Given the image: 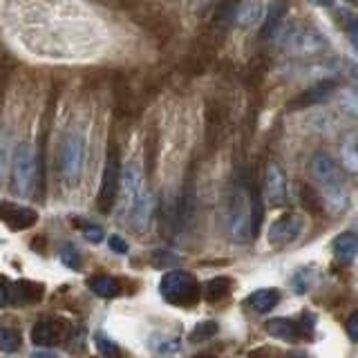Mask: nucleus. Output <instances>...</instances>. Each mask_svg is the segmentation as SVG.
<instances>
[{
	"mask_svg": "<svg viewBox=\"0 0 358 358\" xmlns=\"http://www.w3.org/2000/svg\"><path fill=\"white\" fill-rule=\"evenodd\" d=\"M262 197L257 193L253 182L235 184L227 195V208H224V224L233 242L246 244L255 240L262 227Z\"/></svg>",
	"mask_w": 358,
	"mask_h": 358,
	"instance_id": "nucleus-1",
	"label": "nucleus"
},
{
	"mask_svg": "<svg viewBox=\"0 0 358 358\" xmlns=\"http://www.w3.org/2000/svg\"><path fill=\"white\" fill-rule=\"evenodd\" d=\"M271 38L275 41L278 48H282L285 52L294 54V56H318L327 50V38L322 34L305 25L300 20H291V22H282L273 34Z\"/></svg>",
	"mask_w": 358,
	"mask_h": 358,
	"instance_id": "nucleus-2",
	"label": "nucleus"
},
{
	"mask_svg": "<svg viewBox=\"0 0 358 358\" xmlns=\"http://www.w3.org/2000/svg\"><path fill=\"white\" fill-rule=\"evenodd\" d=\"M159 294L175 307H193L199 300V282L188 271H168L159 282Z\"/></svg>",
	"mask_w": 358,
	"mask_h": 358,
	"instance_id": "nucleus-3",
	"label": "nucleus"
},
{
	"mask_svg": "<svg viewBox=\"0 0 358 358\" xmlns=\"http://www.w3.org/2000/svg\"><path fill=\"white\" fill-rule=\"evenodd\" d=\"M83 159H85V139L81 132H70L61 143L59 150V173L65 184H78L83 173Z\"/></svg>",
	"mask_w": 358,
	"mask_h": 358,
	"instance_id": "nucleus-4",
	"label": "nucleus"
},
{
	"mask_svg": "<svg viewBox=\"0 0 358 358\" xmlns=\"http://www.w3.org/2000/svg\"><path fill=\"white\" fill-rule=\"evenodd\" d=\"M14 188L20 197H29L36 190L38 157L29 143H18L14 150Z\"/></svg>",
	"mask_w": 358,
	"mask_h": 358,
	"instance_id": "nucleus-5",
	"label": "nucleus"
},
{
	"mask_svg": "<svg viewBox=\"0 0 358 358\" xmlns=\"http://www.w3.org/2000/svg\"><path fill=\"white\" fill-rule=\"evenodd\" d=\"M119 179H121V164H119L115 143H112L108 150V162L103 168V179H101L99 199H96L101 213H110L112 206H115V201L119 197Z\"/></svg>",
	"mask_w": 358,
	"mask_h": 358,
	"instance_id": "nucleus-6",
	"label": "nucleus"
},
{
	"mask_svg": "<svg viewBox=\"0 0 358 358\" xmlns=\"http://www.w3.org/2000/svg\"><path fill=\"white\" fill-rule=\"evenodd\" d=\"M309 173L316 179L318 186L322 188V193H329V190H338L345 188V177H343V168L341 164L334 159L327 152H316L309 162Z\"/></svg>",
	"mask_w": 358,
	"mask_h": 358,
	"instance_id": "nucleus-7",
	"label": "nucleus"
},
{
	"mask_svg": "<svg viewBox=\"0 0 358 358\" xmlns=\"http://www.w3.org/2000/svg\"><path fill=\"white\" fill-rule=\"evenodd\" d=\"M302 229H305V217L300 213H285L280 215L271 227H268L266 240L271 246H285L300 238Z\"/></svg>",
	"mask_w": 358,
	"mask_h": 358,
	"instance_id": "nucleus-8",
	"label": "nucleus"
},
{
	"mask_svg": "<svg viewBox=\"0 0 358 358\" xmlns=\"http://www.w3.org/2000/svg\"><path fill=\"white\" fill-rule=\"evenodd\" d=\"M264 197L268 206H285L289 199V186H287V175L280 168V164L268 162L264 171Z\"/></svg>",
	"mask_w": 358,
	"mask_h": 358,
	"instance_id": "nucleus-9",
	"label": "nucleus"
},
{
	"mask_svg": "<svg viewBox=\"0 0 358 358\" xmlns=\"http://www.w3.org/2000/svg\"><path fill=\"white\" fill-rule=\"evenodd\" d=\"M67 336H70V322L63 318H43L31 329V341L41 347L59 345Z\"/></svg>",
	"mask_w": 358,
	"mask_h": 358,
	"instance_id": "nucleus-10",
	"label": "nucleus"
},
{
	"mask_svg": "<svg viewBox=\"0 0 358 358\" xmlns=\"http://www.w3.org/2000/svg\"><path fill=\"white\" fill-rule=\"evenodd\" d=\"M0 222L9 231H25L38 222V213L29 206L14 204V201H0Z\"/></svg>",
	"mask_w": 358,
	"mask_h": 358,
	"instance_id": "nucleus-11",
	"label": "nucleus"
},
{
	"mask_svg": "<svg viewBox=\"0 0 358 358\" xmlns=\"http://www.w3.org/2000/svg\"><path fill=\"white\" fill-rule=\"evenodd\" d=\"M45 294V289L41 282H31V280H16L7 287V296H9V305L14 307H27V305H36L41 302Z\"/></svg>",
	"mask_w": 358,
	"mask_h": 358,
	"instance_id": "nucleus-12",
	"label": "nucleus"
},
{
	"mask_svg": "<svg viewBox=\"0 0 358 358\" xmlns=\"http://www.w3.org/2000/svg\"><path fill=\"white\" fill-rule=\"evenodd\" d=\"M336 94V83L334 81H320L316 85H311L309 90H305L302 94H298L294 101H291V110H298V108H309V106H316V103H324Z\"/></svg>",
	"mask_w": 358,
	"mask_h": 358,
	"instance_id": "nucleus-13",
	"label": "nucleus"
},
{
	"mask_svg": "<svg viewBox=\"0 0 358 358\" xmlns=\"http://www.w3.org/2000/svg\"><path fill=\"white\" fill-rule=\"evenodd\" d=\"M130 213H132V227L137 231L143 233L150 227V220H152V213H155V201H152V195L145 188L137 195V199L132 201Z\"/></svg>",
	"mask_w": 358,
	"mask_h": 358,
	"instance_id": "nucleus-14",
	"label": "nucleus"
},
{
	"mask_svg": "<svg viewBox=\"0 0 358 358\" xmlns=\"http://www.w3.org/2000/svg\"><path fill=\"white\" fill-rule=\"evenodd\" d=\"M264 329L268 336H273L278 341H287V343H296L300 338H305L300 329V322L291 318H271L264 324Z\"/></svg>",
	"mask_w": 358,
	"mask_h": 358,
	"instance_id": "nucleus-15",
	"label": "nucleus"
},
{
	"mask_svg": "<svg viewBox=\"0 0 358 358\" xmlns=\"http://www.w3.org/2000/svg\"><path fill=\"white\" fill-rule=\"evenodd\" d=\"M264 16V5L260 0H244L233 9V22L240 27H255Z\"/></svg>",
	"mask_w": 358,
	"mask_h": 358,
	"instance_id": "nucleus-16",
	"label": "nucleus"
},
{
	"mask_svg": "<svg viewBox=\"0 0 358 358\" xmlns=\"http://www.w3.org/2000/svg\"><path fill=\"white\" fill-rule=\"evenodd\" d=\"M121 186H123V193H126V201H128V208L132 206V201L137 199V195L145 188L143 186V175H141V168L137 162H130L126 164L121 173Z\"/></svg>",
	"mask_w": 358,
	"mask_h": 358,
	"instance_id": "nucleus-17",
	"label": "nucleus"
},
{
	"mask_svg": "<svg viewBox=\"0 0 358 358\" xmlns=\"http://www.w3.org/2000/svg\"><path fill=\"white\" fill-rule=\"evenodd\" d=\"M334 257L341 264H352L358 255V233L356 231H345L334 240Z\"/></svg>",
	"mask_w": 358,
	"mask_h": 358,
	"instance_id": "nucleus-18",
	"label": "nucleus"
},
{
	"mask_svg": "<svg viewBox=\"0 0 358 358\" xmlns=\"http://www.w3.org/2000/svg\"><path fill=\"white\" fill-rule=\"evenodd\" d=\"M341 168L352 175H358V130L350 132L341 141Z\"/></svg>",
	"mask_w": 358,
	"mask_h": 358,
	"instance_id": "nucleus-19",
	"label": "nucleus"
},
{
	"mask_svg": "<svg viewBox=\"0 0 358 358\" xmlns=\"http://www.w3.org/2000/svg\"><path fill=\"white\" fill-rule=\"evenodd\" d=\"M280 302V294L275 289H260L253 291V294L246 298V305H249L255 313H268L271 309L278 307Z\"/></svg>",
	"mask_w": 358,
	"mask_h": 358,
	"instance_id": "nucleus-20",
	"label": "nucleus"
},
{
	"mask_svg": "<svg viewBox=\"0 0 358 358\" xmlns=\"http://www.w3.org/2000/svg\"><path fill=\"white\" fill-rule=\"evenodd\" d=\"M87 287L92 289V294L101 296V298H115L119 296V280L112 275H94L90 278Z\"/></svg>",
	"mask_w": 358,
	"mask_h": 358,
	"instance_id": "nucleus-21",
	"label": "nucleus"
},
{
	"mask_svg": "<svg viewBox=\"0 0 358 358\" xmlns=\"http://www.w3.org/2000/svg\"><path fill=\"white\" fill-rule=\"evenodd\" d=\"M231 287H233L231 278H224V275L213 278L204 285V298L208 302H220V300H224L231 294Z\"/></svg>",
	"mask_w": 358,
	"mask_h": 358,
	"instance_id": "nucleus-22",
	"label": "nucleus"
},
{
	"mask_svg": "<svg viewBox=\"0 0 358 358\" xmlns=\"http://www.w3.org/2000/svg\"><path fill=\"white\" fill-rule=\"evenodd\" d=\"M285 11H287V3L285 0H275V3L268 7L266 11V18H264V29H262V36L264 38H271V34L282 25V18H285Z\"/></svg>",
	"mask_w": 358,
	"mask_h": 358,
	"instance_id": "nucleus-23",
	"label": "nucleus"
},
{
	"mask_svg": "<svg viewBox=\"0 0 358 358\" xmlns=\"http://www.w3.org/2000/svg\"><path fill=\"white\" fill-rule=\"evenodd\" d=\"M217 331H220V324L215 320H201L197 322V327L190 331V343H204L213 338Z\"/></svg>",
	"mask_w": 358,
	"mask_h": 358,
	"instance_id": "nucleus-24",
	"label": "nucleus"
},
{
	"mask_svg": "<svg viewBox=\"0 0 358 358\" xmlns=\"http://www.w3.org/2000/svg\"><path fill=\"white\" fill-rule=\"evenodd\" d=\"M300 201H302V206H305L307 210H311V213H320L322 210V197L307 184L305 186L300 184Z\"/></svg>",
	"mask_w": 358,
	"mask_h": 358,
	"instance_id": "nucleus-25",
	"label": "nucleus"
},
{
	"mask_svg": "<svg viewBox=\"0 0 358 358\" xmlns=\"http://www.w3.org/2000/svg\"><path fill=\"white\" fill-rule=\"evenodd\" d=\"M20 343H22V338H20L18 329L0 327V352H16Z\"/></svg>",
	"mask_w": 358,
	"mask_h": 358,
	"instance_id": "nucleus-26",
	"label": "nucleus"
},
{
	"mask_svg": "<svg viewBox=\"0 0 358 358\" xmlns=\"http://www.w3.org/2000/svg\"><path fill=\"white\" fill-rule=\"evenodd\" d=\"M311 280H313L311 268H300V271L294 275V280H291V287H294L296 294H305V291H309V287H311Z\"/></svg>",
	"mask_w": 358,
	"mask_h": 358,
	"instance_id": "nucleus-27",
	"label": "nucleus"
},
{
	"mask_svg": "<svg viewBox=\"0 0 358 358\" xmlns=\"http://www.w3.org/2000/svg\"><path fill=\"white\" fill-rule=\"evenodd\" d=\"M61 262L65 266L74 268V271H78V266H81V253L76 251V246H72V244L63 246V249H61Z\"/></svg>",
	"mask_w": 358,
	"mask_h": 358,
	"instance_id": "nucleus-28",
	"label": "nucleus"
},
{
	"mask_svg": "<svg viewBox=\"0 0 358 358\" xmlns=\"http://www.w3.org/2000/svg\"><path fill=\"white\" fill-rule=\"evenodd\" d=\"M179 262H182V257L175 255V253H171V251H155V253H152V264H155V266H159V268H164V266H173V264H179Z\"/></svg>",
	"mask_w": 358,
	"mask_h": 358,
	"instance_id": "nucleus-29",
	"label": "nucleus"
},
{
	"mask_svg": "<svg viewBox=\"0 0 358 358\" xmlns=\"http://www.w3.org/2000/svg\"><path fill=\"white\" fill-rule=\"evenodd\" d=\"M96 350L106 358H119V347L110 338H106V336H96Z\"/></svg>",
	"mask_w": 358,
	"mask_h": 358,
	"instance_id": "nucleus-30",
	"label": "nucleus"
},
{
	"mask_svg": "<svg viewBox=\"0 0 358 358\" xmlns=\"http://www.w3.org/2000/svg\"><path fill=\"white\" fill-rule=\"evenodd\" d=\"M83 235H85L90 242H101V240H103V229L94 227V224H85V227H83Z\"/></svg>",
	"mask_w": 358,
	"mask_h": 358,
	"instance_id": "nucleus-31",
	"label": "nucleus"
},
{
	"mask_svg": "<svg viewBox=\"0 0 358 358\" xmlns=\"http://www.w3.org/2000/svg\"><path fill=\"white\" fill-rule=\"evenodd\" d=\"M249 358H282V356H280L275 347H257V350L249 354Z\"/></svg>",
	"mask_w": 358,
	"mask_h": 358,
	"instance_id": "nucleus-32",
	"label": "nucleus"
},
{
	"mask_svg": "<svg viewBox=\"0 0 358 358\" xmlns=\"http://www.w3.org/2000/svg\"><path fill=\"white\" fill-rule=\"evenodd\" d=\"M110 242V249L115 251V253H128V242L123 240V238H119V235H112V238L108 240Z\"/></svg>",
	"mask_w": 358,
	"mask_h": 358,
	"instance_id": "nucleus-33",
	"label": "nucleus"
},
{
	"mask_svg": "<svg viewBox=\"0 0 358 358\" xmlns=\"http://www.w3.org/2000/svg\"><path fill=\"white\" fill-rule=\"evenodd\" d=\"M347 331H350L352 341L358 343V311H354L350 318H347Z\"/></svg>",
	"mask_w": 358,
	"mask_h": 358,
	"instance_id": "nucleus-34",
	"label": "nucleus"
},
{
	"mask_svg": "<svg viewBox=\"0 0 358 358\" xmlns=\"http://www.w3.org/2000/svg\"><path fill=\"white\" fill-rule=\"evenodd\" d=\"M7 287H9V282L7 280L0 275V309H3L5 305H9V296H7Z\"/></svg>",
	"mask_w": 358,
	"mask_h": 358,
	"instance_id": "nucleus-35",
	"label": "nucleus"
},
{
	"mask_svg": "<svg viewBox=\"0 0 358 358\" xmlns=\"http://www.w3.org/2000/svg\"><path fill=\"white\" fill-rule=\"evenodd\" d=\"M347 34H350V38L358 45V20L356 18L347 22Z\"/></svg>",
	"mask_w": 358,
	"mask_h": 358,
	"instance_id": "nucleus-36",
	"label": "nucleus"
},
{
	"mask_svg": "<svg viewBox=\"0 0 358 358\" xmlns=\"http://www.w3.org/2000/svg\"><path fill=\"white\" fill-rule=\"evenodd\" d=\"M29 358H59L54 352H48V350H41V352H34Z\"/></svg>",
	"mask_w": 358,
	"mask_h": 358,
	"instance_id": "nucleus-37",
	"label": "nucleus"
},
{
	"mask_svg": "<svg viewBox=\"0 0 358 358\" xmlns=\"http://www.w3.org/2000/svg\"><path fill=\"white\" fill-rule=\"evenodd\" d=\"M318 5H327V7H331L334 5V0H316Z\"/></svg>",
	"mask_w": 358,
	"mask_h": 358,
	"instance_id": "nucleus-38",
	"label": "nucleus"
},
{
	"mask_svg": "<svg viewBox=\"0 0 358 358\" xmlns=\"http://www.w3.org/2000/svg\"><path fill=\"white\" fill-rule=\"evenodd\" d=\"M193 358H215V356H208V354H199V356H193Z\"/></svg>",
	"mask_w": 358,
	"mask_h": 358,
	"instance_id": "nucleus-39",
	"label": "nucleus"
},
{
	"mask_svg": "<svg viewBox=\"0 0 358 358\" xmlns=\"http://www.w3.org/2000/svg\"><path fill=\"white\" fill-rule=\"evenodd\" d=\"M291 358H307V356H302V354H296V356H291Z\"/></svg>",
	"mask_w": 358,
	"mask_h": 358,
	"instance_id": "nucleus-40",
	"label": "nucleus"
},
{
	"mask_svg": "<svg viewBox=\"0 0 358 358\" xmlns=\"http://www.w3.org/2000/svg\"><path fill=\"white\" fill-rule=\"evenodd\" d=\"M352 3H358V0H352Z\"/></svg>",
	"mask_w": 358,
	"mask_h": 358,
	"instance_id": "nucleus-41",
	"label": "nucleus"
}]
</instances>
